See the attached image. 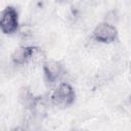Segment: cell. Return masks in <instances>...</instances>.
Returning <instances> with one entry per match:
<instances>
[{
    "label": "cell",
    "mask_w": 131,
    "mask_h": 131,
    "mask_svg": "<svg viewBox=\"0 0 131 131\" xmlns=\"http://www.w3.org/2000/svg\"><path fill=\"white\" fill-rule=\"evenodd\" d=\"M75 91L69 83H60L51 94V102L59 107H68L75 101Z\"/></svg>",
    "instance_id": "6da1fadb"
},
{
    "label": "cell",
    "mask_w": 131,
    "mask_h": 131,
    "mask_svg": "<svg viewBox=\"0 0 131 131\" xmlns=\"http://www.w3.org/2000/svg\"><path fill=\"white\" fill-rule=\"evenodd\" d=\"M0 29L4 34H13L18 29V14L14 7H5L0 14Z\"/></svg>",
    "instance_id": "7a4b0ae2"
},
{
    "label": "cell",
    "mask_w": 131,
    "mask_h": 131,
    "mask_svg": "<svg viewBox=\"0 0 131 131\" xmlns=\"http://www.w3.org/2000/svg\"><path fill=\"white\" fill-rule=\"evenodd\" d=\"M93 39L100 43H112L118 38V31L114 25L108 21L99 24L93 31Z\"/></svg>",
    "instance_id": "3957f363"
},
{
    "label": "cell",
    "mask_w": 131,
    "mask_h": 131,
    "mask_svg": "<svg viewBox=\"0 0 131 131\" xmlns=\"http://www.w3.org/2000/svg\"><path fill=\"white\" fill-rule=\"evenodd\" d=\"M43 72L46 81L49 84L55 83L62 74V67L58 61L47 60L43 62Z\"/></svg>",
    "instance_id": "277c9868"
},
{
    "label": "cell",
    "mask_w": 131,
    "mask_h": 131,
    "mask_svg": "<svg viewBox=\"0 0 131 131\" xmlns=\"http://www.w3.org/2000/svg\"><path fill=\"white\" fill-rule=\"evenodd\" d=\"M37 47L33 46H20L16 48L11 54V60L15 66H23L29 60H32L34 52Z\"/></svg>",
    "instance_id": "5b68a950"
},
{
    "label": "cell",
    "mask_w": 131,
    "mask_h": 131,
    "mask_svg": "<svg viewBox=\"0 0 131 131\" xmlns=\"http://www.w3.org/2000/svg\"><path fill=\"white\" fill-rule=\"evenodd\" d=\"M130 72H131V63H130Z\"/></svg>",
    "instance_id": "8992f818"
}]
</instances>
